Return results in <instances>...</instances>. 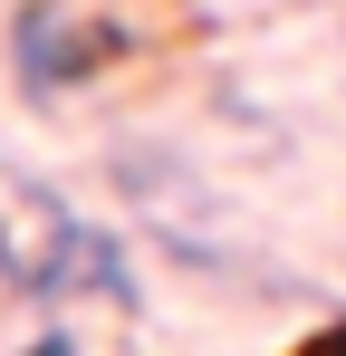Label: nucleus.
<instances>
[{
  "label": "nucleus",
  "instance_id": "obj_1",
  "mask_svg": "<svg viewBox=\"0 0 346 356\" xmlns=\"http://www.w3.org/2000/svg\"><path fill=\"white\" fill-rule=\"evenodd\" d=\"M125 49V29H87V19H67V10H19L10 19V58H19V77L49 97V87H67V77H87L97 58H115Z\"/></svg>",
  "mask_w": 346,
  "mask_h": 356
},
{
  "label": "nucleus",
  "instance_id": "obj_2",
  "mask_svg": "<svg viewBox=\"0 0 346 356\" xmlns=\"http://www.w3.org/2000/svg\"><path fill=\"white\" fill-rule=\"evenodd\" d=\"M49 222H58V250H67V260L49 270L58 289H97L106 308H135V280H125V260H115V241H106V232H87V222H77L67 202H49ZM49 280H39V289H49Z\"/></svg>",
  "mask_w": 346,
  "mask_h": 356
},
{
  "label": "nucleus",
  "instance_id": "obj_3",
  "mask_svg": "<svg viewBox=\"0 0 346 356\" xmlns=\"http://www.w3.org/2000/svg\"><path fill=\"white\" fill-rule=\"evenodd\" d=\"M39 356H67V337H39Z\"/></svg>",
  "mask_w": 346,
  "mask_h": 356
},
{
  "label": "nucleus",
  "instance_id": "obj_4",
  "mask_svg": "<svg viewBox=\"0 0 346 356\" xmlns=\"http://www.w3.org/2000/svg\"><path fill=\"white\" fill-rule=\"evenodd\" d=\"M0 270H19V260H10V232H0Z\"/></svg>",
  "mask_w": 346,
  "mask_h": 356
}]
</instances>
